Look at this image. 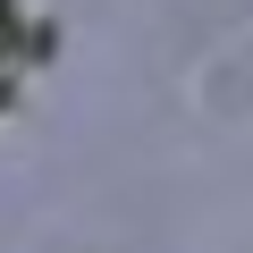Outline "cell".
Returning <instances> with one entry per match:
<instances>
[{
    "instance_id": "obj_1",
    "label": "cell",
    "mask_w": 253,
    "mask_h": 253,
    "mask_svg": "<svg viewBox=\"0 0 253 253\" xmlns=\"http://www.w3.org/2000/svg\"><path fill=\"white\" fill-rule=\"evenodd\" d=\"M0 84H9V0H0Z\"/></svg>"
}]
</instances>
